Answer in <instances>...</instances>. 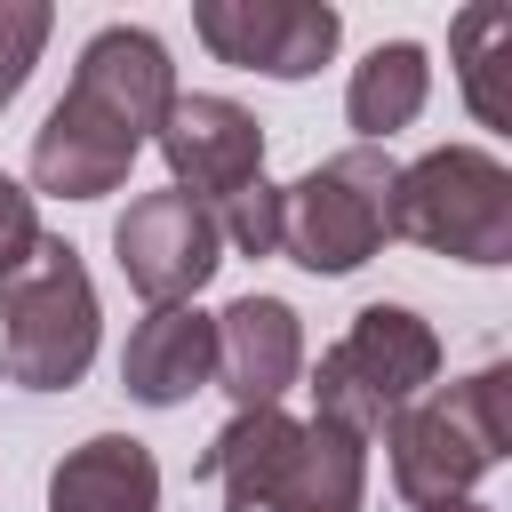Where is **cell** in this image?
<instances>
[{
  "mask_svg": "<svg viewBox=\"0 0 512 512\" xmlns=\"http://www.w3.org/2000/svg\"><path fill=\"white\" fill-rule=\"evenodd\" d=\"M360 448L368 440H352L328 416L296 424L280 408H240L192 472L224 488L232 512H360V488H368Z\"/></svg>",
  "mask_w": 512,
  "mask_h": 512,
  "instance_id": "6da1fadb",
  "label": "cell"
},
{
  "mask_svg": "<svg viewBox=\"0 0 512 512\" xmlns=\"http://www.w3.org/2000/svg\"><path fill=\"white\" fill-rule=\"evenodd\" d=\"M384 448H392V488L416 512L464 504L472 480L512 448V368H480L448 392L408 400L384 424Z\"/></svg>",
  "mask_w": 512,
  "mask_h": 512,
  "instance_id": "7a4b0ae2",
  "label": "cell"
},
{
  "mask_svg": "<svg viewBox=\"0 0 512 512\" xmlns=\"http://www.w3.org/2000/svg\"><path fill=\"white\" fill-rule=\"evenodd\" d=\"M96 360V288L72 240H32L16 272H0V376L24 392H64Z\"/></svg>",
  "mask_w": 512,
  "mask_h": 512,
  "instance_id": "3957f363",
  "label": "cell"
},
{
  "mask_svg": "<svg viewBox=\"0 0 512 512\" xmlns=\"http://www.w3.org/2000/svg\"><path fill=\"white\" fill-rule=\"evenodd\" d=\"M392 240L504 264L512 256V168L472 144H440L408 168H392Z\"/></svg>",
  "mask_w": 512,
  "mask_h": 512,
  "instance_id": "277c9868",
  "label": "cell"
},
{
  "mask_svg": "<svg viewBox=\"0 0 512 512\" xmlns=\"http://www.w3.org/2000/svg\"><path fill=\"white\" fill-rule=\"evenodd\" d=\"M440 376V336L408 312V304H368L352 312L344 344L320 352L312 400L328 424H344L352 440H376L408 400H424V384Z\"/></svg>",
  "mask_w": 512,
  "mask_h": 512,
  "instance_id": "5b68a950",
  "label": "cell"
},
{
  "mask_svg": "<svg viewBox=\"0 0 512 512\" xmlns=\"http://www.w3.org/2000/svg\"><path fill=\"white\" fill-rule=\"evenodd\" d=\"M392 240V160L352 144L280 192V256L304 272H352Z\"/></svg>",
  "mask_w": 512,
  "mask_h": 512,
  "instance_id": "8992f818",
  "label": "cell"
},
{
  "mask_svg": "<svg viewBox=\"0 0 512 512\" xmlns=\"http://www.w3.org/2000/svg\"><path fill=\"white\" fill-rule=\"evenodd\" d=\"M112 248H120V272L128 288L160 312V304H184L208 288V272L224 264V240H216V216L184 192H144L128 200V216L112 224Z\"/></svg>",
  "mask_w": 512,
  "mask_h": 512,
  "instance_id": "52a82bcc",
  "label": "cell"
},
{
  "mask_svg": "<svg viewBox=\"0 0 512 512\" xmlns=\"http://www.w3.org/2000/svg\"><path fill=\"white\" fill-rule=\"evenodd\" d=\"M192 32L240 64V72H272V80H304L328 64L344 16L328 0H200L192 8Z\"/></svg>",
  "mask_w": 512,
  "mask_h": 512,
  "instance_id": "ba28073f",
  "label": "cell"
},
{
  "mask_svg": "<svg viewBox=\"0 0 512 512\" xmlns=\"http://www.w3.org/2000/svg\"><path fill=\"white\" fill-rule=\"evenodd\" d=\"M152 136H160V152L176 168V192L200 200V208H224L240 184L264 176V128L232 96H176Z\"/></svg>",
  "mask_w": 512,
  "mask_h": 512,
  "instance_id": "9c48e42d",
  "label": "cell"
},
{
  "mask_svg": "<svg viewBox=\"0 0 512 512\" xmlns=\"http://www.w3.org/2000/svg\"><path fill=\"white\" fill-rule=\"evenodd\" d=\"M136 152H144V136L128 120H112L104 104H88V96L64 88V104L32 136V184L56 192V200H96V192H120L128 184V160Z\"/></svg>",
  "mask_w": 512,
  "mask_h": 512,
  "instance_id": "30bf717a",
  "label": "cell"
},
{
  "mask_svg": "<svg viewBox=\"0 0 512 512\" xmlns=\"http://www.w3.org/2000/svg\"><path fill=\"white\" fill-rule=\"evenodd\" d=\"M304 368V328L280 296H240L216 312V376L240 408H280Z\"/></svg>",
  "mask_w": 512,
  "mask_h": 512,
  "instance_id": "8fae6325",
  "label": "cell"
},
{
  "mask_svg": "<svg viewBox=\"0 0 512 512\" xmlns=\"http://www.w3.org/2000/svg\"><path fill=\"white\" fill-rule=\"evenodd\" d=\"M72 96H88V104H104L112 120H128L136 136H152L160 112L176 104V64H168V48H160L152 32L104 24V32L80 48V64H72Z\"/></svg>",
  "mask_w": 512,
  "mask_h": 512,
  "instance_id": "7c38bea8",
  "label": "cell"
},
{
  "mask_svg": "<svg viewBox=\"0 0 512 512\" xmlns=\"http://www.w3.org/2000/svg\"><path fill=\"white\" fill-rule=\"evenodd\" d=\"M216 376V320L192 304H160L152 320H136L128 352H120V384L144 408H176Z\"/></svg>",
  "mask_w": 512,
  "mask_h": 512,
  "instance_id": "4fadbf2b",
  "label": "cell"
},
{
  "mask_svg": "<svg viewBox=\"0 0 512 512\" xmlns=\"http://www.w3.org/2000/svg\"><path fill=\"white\" fill-rule=\"evenodd\" d=\"M48 512H160V464L128 432L80 440L48 472Z\"/></svg>",
  "mask_w": 512,
  "mask_h": 512,
  "instance_id": "5bb4252c",
  "label": "cell"
},
{
  "mask_svg": "<svg viewBox=\"0 0 512 512\" xmlns=\"http://www.w3.org/2000/svg\"><path fill=\"white\" fill-rule=\"evenodd\" d=\"M424 88H432L424 48H416V40H384V48H368V64H352L344 120H352L368 144H384L392 128H408V120L424 112Z\"/></svg>",
  "mask_w": 512,
  "mask_h": 512,
  "instance_id": "9a60e30c",
  "label": "cell"
},
{
  "mask_svg": "<svg viewBox=\"0 0 512 512\" xmlns=\"http://www.w3.org/2000/svg\"><path fill=\"white\" fill-rule=\"evenodd\" d=\"M448 48H456V80H464L472 112L488 128H512V88H504V72H512V8L504 0H472L456 16Z\"/></svg>",
  "mask_w": 512,
  "mask_h": 512,
  "instance_id": "2e32d148",
  "label": "cell"
},
{
  "mask_svg": "<svg viewBox=\"0 0 512 512\" xmlns=\"http://www.w3.org/2000/svg\"><path fill=\"white\" fill-rule=\"evenodd\" d=\"M216 216V240H232L240 256H280V184H240L224 208H208Z\"/></svg>",
  "mask_w": 512,
  "mask_h": 512,
  "instance_id": "e0dca14e",
  "label": "cell"
},
{
  "mask_svg": "<svg viewBox=\"0 0 512 512\" xmlns=\"http://www.w3.org/2000/svg\"><path fill=\"white\" fill-rule=\"evenodd\" d=\"M48 32H56V8H48V0H0V104L32 80Z\"/></svg>",
  "mask_w": 512,
  "mask_h": 512,
  "instance_id": "ac0fdd59",
  "label": "cell"
},
{
  "mask_svg": "<svg viewBox=\"0 0 512 512\" xmlns=\"http://www.w3.org/2000/svg\"><path fill=\"white\" fill-rule=\"evenodd\" d=\"M32 240H40V216H32V192H16V184L0 176V272H16V264L32 256Z\"/></svg>",
  "mask_w": 512,
  "mask_h": 512,
  "instance_id": "d6986e66",
  "label": "cell"
},
{
  "mask_svg": "<svg viewBox=\"0 0 512 512\" xmlns=\"http://www.w3.org/2000/svg\"><path fill=\"white\" fill-rule=\"evenodd\" d=\"M440 512H488V504H472V496H464V504H440Z\"/></svg>",
  "mask_w": 512,
  "mask_h": 512,
  "instance_id": "ffe728a7",
  "label": "cell"
}]
</instances>
